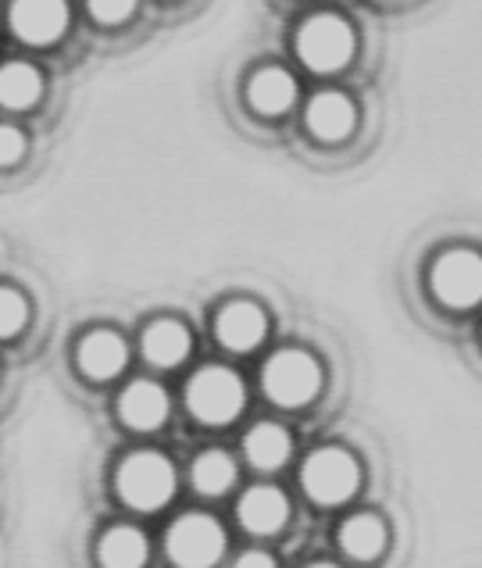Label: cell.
Instances as JSON below:
<instances>
[{
	"instance_id": "ba28073f",
	"label": "cell",
	"mask_w": 482,
	"mask_h": 568,
	"mask_svg": "<svg viewBox=\"0 0 482 568\" xmlns=\"http://www.w3.org/2000/svg\"><path fill=\"white\" fill-rule=\"evenodd\" d=\"M64 26H69V4L64 0H14L11 8V29L25 43H54Z\"/></svg>"
},
{
	"instance_id": "3957f363",
	"label": "cell",
	"mask_w": 482,
	"mask_h": 568,
	"mask_svg": "<svg viewBox=\"0 0 482 568\" xmlns=\"http://www.w3.org/2000/svg\"><path fill=\"white\" fill-rule=\"evenodd\" d=\"M297 54L315 72L343 69L353 54V29L340 14H315L297 32Z\"/></svg>"
},
{
	"instance_id": "44dd1931",
	"label": "cell",
	"mask_w": 482,
	"mask_h": 568,
	"mask_svg": "<svg viewBox=\"0 0 482 568\" xmlns=\"http://www.w3.org/2000/svg\"><path fill=\"white\" fill-rule=\"evenodd\" d=\"M25 318H29L25 301L14 294V290H4V294H0V333L14 336L25 326Z\"/></svg>"
},
{
	"instance_id": "9c48e42d",
	"label": "cell",
	"mask_w": 482,
	"mask_h": 568,
	"mask_svg": "<svg viewBox=\"0 0 482 568\" xmlns=\"http://www.w3.org/2000/svg\"><path fill=\"white\" fill-rule=\"evenodd\" d=\"M215 333H218L222 347H229V351H254L265 339L268 322H265V312L257 304L236 301V304H225L222 312H218Z\"/></svg>"
},
{
	"instance_id": "d4e9b609",
	"label": "cell",
	"mask_w": 482,
	"mask_h": 568,
	"mask_svg": "<svg viewBox=\"0 0 482 568\" xmlns=\"http://www.w3.org/2000/svg\"><path fill=\"white\" fill-rule=\"evenodd\" d=\"M311 568H336V565H329V561H321V565H311Z\"/></svg>"
},
{
	"instance_id": "603a6c76",
	"label": "cell",
	"mask_w": 482,
	"mask_h": 568,
	"mask_svg": "<svg viewBox=\"0 0 482 568\" xmlns=\"http://www.w3.org/2000/svg\"><path fill=\"white\" fill-rule=\"evenodd\" d=\"M22 151H25V136L19 129H11V125L0 129V161H4V165H14Z\"/></svg>"
},
{
	"instance_id": "277c9868",
	"label": "cell",
	"mask_w": 482,
	"mask_h": 568,
	"mask_svg": "<svg viewBox=\"0 0 482 568\" xmlns=\"http://www.w3.org/2000/svg\"><path fill=\"white\" fill-rule=\"evenodd\" d=\"M358 479H361L358 462L340 447L315 450L300 473L304 490H308V497L318 500V505H343V500H350L353 490H358Z\"/></svg>"
},
{
	"instance_id": "d6986e66",
	"label": "cell",
	"mask_w": 482,
	"mask_h": 568,
	"mask_svg": "<svg viewBox=\"0 0 482 568\" xmlns=\"http://www.w3.org/2000/svg\"><path fill=\"white\" fill-rule=\"evenodd\" d=\"M233 483H236V465L225 450H207L197 458V465H193V486L207 497L225 494Z\"/></svg>"
},
{
	"instance_id": "7402d4cb",
	"label": "cell",
	"mask_w": 482,
	"mask_h": 568,
	"mask_svg": "<svg viewBox=\"0 0 482 568\" xmlns=\"http://www.w3.org/2000/svg\"><path fill=\"white\" fill-rule=\"evenodd\" d=\"M86 4H90V14L96 22L115 26V22H125L129 14H133L136 0H86Z\"/></svg>"
},
{
	"instance_id": "2e32d148",
	"label": "cell",
	"mask_w": 482,
	"mask_h": 568,
	"mask_svg": "<svg viewBox=\"0 0 482 568\" xmlns=\"http://www.w3.org/2000/svg\"><path fill=\"white\" fill-rule=\"evenodd\" d=\"M340 547L353 561H376L386 550V526L376 515H353L340 529Z\"/></svg>"
},
{
	"instance_id": "cb8c5ba5",
	"label": "cell",
	"mask_w": 482,
	"mask_h": 568,
	"mask_svg": "<svg viewBox=\"0 0 482 568\" xmlns=\"http://www.w3.org/2000/svg\"><path fill=\"white\" fill-rule=\"evenodd\" d=\"M236 568H276V561L261 555V550H247V555L236 561Z\"/></svg>"
},
{
	"instance_id": "8992f818",
	"label": "cell",
	"mask_w": 482,
	"mask_h": 568,
	"mask_svg": "<svg viewBox=\"0 0 482 568\" xmlns=\"http://www.w3.org/2000/svg\"><path fill=\"white\" fill-rule=\"evenodd\" d=\"M225 550V532L212 515H183L168 529V558L180 568H212Z\"/></svg>"
},
{
	"instance_id": "4fadbf2b",
	"label": "cell",
	"mask_w": 482,
	"mask_h": 568,
	"mask_svg": "<svg viewBox=\"0 0 482 568\" xmlns=\"http://www.w3.org/2000/svg\"><path fill=\"white\" fill-rule=\"evenodd\" d=\"M119 412L125 426H133L140 433L157 429L168 418V394L157 383H133L119 400Z\"/></svg>"
},
{
	"instance_id": "ac0fdd59",
	"label": "cell",
	"mask_w": 482,
	"mask_h": 568,
	"mask_svg": "<svg viewBox=\"0 0 482 568\" xmlns=\"http://www.w3.org/2000/svg\"><path fill=\"white\" fill-rule=\"evenodd\" d=\"M247 458L250 465L265 468V473H271V468H283L289 462V450H294V440H289V433L283 426H271V422H265V426H257L250 436H247Z\"/></svg>"
},
{
	"instance_id": "8fae6325",
	"label": "cell",
	"mask_w": 482,
	"mask_h": 568,
	"mask_svg": "<svg viewBox=\"0 0 482 568\" xmlns=\"http://www.w3.org/2000/svg\"><path fill=\"white\" fill-rule=\"evenodd\" d=\"M353 122H358V111H353L350 97L336 93V90L318 93L308 104V129L326 143L347 140L353 133Z\"/></svg>"
},
{
	"instance_id": "5bb4252c",
	"label": "cell",
	"mask_w": 482,
	"mask_h": 568,
	"mask_svg": "<svg viewBox=\"0 0 482 568\" xmlns=\"http://www.w3.org/2000/svg\"><path fill=\"white\" fill-rule=\"evenodd\" d=\"M247 97L261 115H283V111L297 101V83H294V75L283 69H261L250 79Z\"/></svg>"
},
{
	"instance_id": "e0dca14e",
	"label": "cell",
	"mask_w": 482,
	"mask_h": 568,
	"mask_svg": "<svg viewBox=\"0 0 482 568\" xmlns=\"http://www.w3.org/2000/svg\"><path fill=\"white\" fill-rule=\"evenodd\" d=\"M104 568H143L147 565V537L133 526H115L101 537Z\"/></svg>"
},
{
	"instance_id": "9a60e30c",
	"label": "cell",
	"mask_w": 482,
	"mask_h": 568,
	"mask_svg": "<svg viewBox=\"0 0 482 568\" xmlns=\"http://www.w3.org/2000/svg\"><path fill=\"white\" fill-rule=\"evenodd\" d=\"M143 354H147V362L157 365V368H172L186 362L189 354V333L180 326V322H154V326L147 329V336H143Z\"/></svg>"
},
{
	"instance_id": "5b68a950",
	"label": "cell",
	"mask_w": 482,
	"mask_h": 568,
	"mask_svg": "<svg viewBox=\"0 0 482 568\" xmlns=\"http://www.w3.org/2000/svg\"><path fill=\"white\" fill-rule=\"evenodd\" d=\"M321 389V368L304 351H279L265 365V394L283 408H300Z\"/></svg>"
},
{
	"instance_id": "6da1fadb",
	"label": "cell",
	"mask_w": 482,
	"mask_h": 568,
	"mask_svg": "<svg viewBox=\"0 0 482 568\" xmlns=\"http://www.w3.org/2000/svg\"><path fill=\"white\" fill-rule=\"evenodd\" d=\"M119 494L129 508L136 511H157L165 508L175 494V468L165 454L140 450L119 468Z\"/></svg>"
},
{
	"instance_id": "7a4b0ae2",
	"label": "cell",
	"mask_w": 482,
	"mask_h": 568,
	"mask_svg": "<svg viewBox=\"0 0 482 568\" xmlns=\"http://www.w3.org/2000/svg\"><path fill=\"white\" fill-rule=\"evenodd\" d=\"M186 400L189 412L201 422H207V426H225V422H233L244 412V383H239L233 368L212 365L193 376Z\"/></svg>"
},
{
	"instance_id": "7c38bea8",
	"label": "cell",
	"mask_w": 482,
	"mask_h": 568,
	"mask_svg": "<svg viewBox=\"0 0 482 568\" xmlns=\"http://www.w3.org/2000/svg\"><path fill=\"white\" fill-rule=\"evenodd\" d=\"M129 362V347L119 333L96 329L79 344V365L90 379H115Z\"/></svg>"
},
{
	"instance_id": "30bf717a",
	"label": "cell",
	"mask_w": 482,
	"mask_h": 568,
	"mask_svg": "<svg viewBox=\"0 0 482 568\" xmlns=\"http://www.w3.org/2000/svg\"><path fill=\"white\" fill-rule=\"evenodd\" d=\"M289 518V500L276 486H254V490L244 494L239 500V523H244L247 532L254 537H271L279 532Z\"/></svg>"
},
{
	"instance_id": "52a82bcc",
	"label": "cell",
	"mask_w": 482,
	"mask_h": 568,
	"mask_svg": "<svg viewBox=\"0 0 482 568\" xmlns=\"http://www.w3.org/2000/svg\"><path fill=\"white\" fill-rule=\"evenodd\" d=\"M432 294L447 307H472L482 301V257L475 251H447L432 268Z\"/></svg>"
},
{
	"instance_id": "ffe728a7",
	"label": "cell",
	"mask_w": 482,
	"mask_h": 568,
	"mask_svg": "<svg viewBox=\"0 0 482 568\" xmlns=\"http://www.w3.org/2000/svg\"><path fill=\"white\" fill-rule=\"evenodd\" d=\"M40 90H43V79H40L37 69H32V64L14 61V64H8V69H4V75H0V101H4L8 108L37 104Z\"/></svg>"
}]
</instances>
